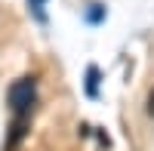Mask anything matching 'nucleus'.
<instances>
[{"label":"nucleus","instance_id":"nucleus-3","mask_svg":"<svg viewBox=\"0 0 154 151\" xmlns=\"http://www.w3.org/2000/svg\"><path fill=\"white\" fill-rule=\"evenodd\" d=\"M86 77H89V80H86V93H89V96H96V93H99V90H96V83H99V71H96V68H89Z\"/></svg>","mask_w":154,"mask_h":151},{"label":"nucleus","instance_id":"nucleus-1","mask_svg":"<svg viewBox=\"0 0 154 151\" xmlns=\"http://www.w3.org/2000/svg\"><path fill=\"white\" fill-rule=\"evenodd\" d=\"M9 108H12V114L22 117V120H28V114L34 111V102H37V80L34 77H19L16 83L9 86Z\"/></svg>","mask_w":154,"mask_h":151},{"label":"nucleus","instance_id":"nucleus-2","mask_svg":"<svg viewBox=\"0 0 154 151\" xmlns=\"http://www.w3.org/2000/svg\"><path fill=\"white\" fill-rule=\"evenodd\" d=\"M28 12L43 25V22H46V0H28Z\"/></svg>","mask_w":154,"mask_h":151},{"label":"nucleus","instance_id":"nucleus-5","mask_svg":"<svg viewBox=\"0 0 154 151\" xmlns=\"http://www.w3.org/2000/svg\"><path fill=\"white\" fill-rule=\"evenodd\" d=\"M148 114L154 117V90H151V96H148Z\"/></svg>","mask_w":154,"mask_h":151},{"label":"nucleus","instance_id":"nucleus-4","mask_svg":"<svg viewBox=\"0 0 154 151\" xmlns=\"http://www.w3.org/2000/svg\"><path fill=\"white\" fill-rule=\"evenodd\" d=\"M102 16H105V9H102L99 3H93V9H86V22H93V25L102 22Z\"/></svg>","mask_w":154,"mask_h":151}]
</instances>
